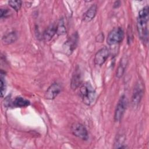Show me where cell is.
Listing matches in <instances>:
<instances>
[{
    "mask_svg": "<svg viewBox=\"0 0 149 149\" xmlns=\"http://www.w3.org/2000/svg\"><path fill=\"white\" fill-rule=\"evenodd\" d=\"M55 34H56V24H50L44 31L43 33V38L45 41H49Z\"/></svg>",
    "mask_w": 149,
    "mask_h": 149,
    "instance_id": "obj_12",
    "label": "cell"
},
{
    "mask_svg": "<svg viewBox=\"0 0 149 149\" xmlns=\"http://www.w3.org/2000/svg\"><path fill=\"white\" fill-rule=\"evenodd\" d=\"M79 40V36L77 33H74L72 34L65 42L63 45V51L68 55H71L76 49Z\"/></svg>",
    "mask_w": 149,
    "mask_h": 149,
    "instance_id": "obj_4",
    "label": "cell"
},
{
    "mask_svg": "<svg viewBox=\"0 0 149 149\" xmlns=\"http://www.w3.org/2000/svg\"><path fill=\"white\" fill-rule=\"evenodd\" d=\"M143 87L140 82L137 83L133 90L132 95V104L134 107L137 106L141 100L143 96Z\"/></svg>",
    "mask_w": 149,
    "mask_h": 149,
    "instance_id": "obj_9",
    "label": "cell"
},
{
    "mask_svg": "<svg viewBox=\"0 0 149 149\" xmlns=\"http://www.w3.org/2000/svg\"><path fill=\"white\" fill-rule=\"evenodd\" d=\"M71 131L74 136L83 140H86L88 138L87 129L83 125L80 123H74L72 125Z\"/></svg>",
    "mask_w": 149,
    "mask_h": 149,
    "instance_id": "obj_6",
    "label": "cell"
},
{
    "mask_svg": "<svg viewBox=\"0 0 149 149\" xmlns=\"http://www.w3.org/2000/svg\"><path fill=\"white\" fill-rule=\"evenodd\" d=\"M17 40V34L15 31H10L5 34L2 41L4 44H10L14 42Z\"/></svg>",
    "mask_w": 149,
    "mask_h": 149,
    "instance_id": "obj_15",
    "label": "cell"
},
{
    "mask_svg": "<svg viewBox=\"0 0 149 149\" xmlns=\"http://www.w3.org/2000/svg\"><path fill=\"white\" fill-rule=\"evenodd\" d=\"M66 33V30L65 26V23L63 20L61 19L56 24V34L58 36H62L65 34Z\"/></svg>",
    "mask_w": 149,
    "mask_h": 149,
    "instance_id": "obj_16",
    "label": "cell"
},
{
    "mask_svg": "<svg viewBox=\"0 0 149 149\" xmlns=\"http://www.w3.org/2000/svg\"><path fill=\"white\" fill-rule=\"evenodd\" d=\"M0 17L1 18H2L3 17H5L7 14H8V10L6 9H0Z\"/></svg>",
    "mask_w": 149,
    "mask_h": 149,
    "instance_id": "obj_19",
    "label": "cell"
},
{
    "mask_svg": "<svg viewBox=\"0 0 149 149\" xmlns=\"http://www.w3.org/2000/svg\"><path fill=\"white\" fill-rule=\"evenodd\" d=\"M127 105V99L125 95H123L119 98L118 102L116 105L115 113H114V120L115 122H119L126 109Z\"/></svg>",
    "mask_w": 149,
    "mask_h": 149,
    "instance_id": "obj_5",
    "label": "cell"
},
{
    "mask_svg": "<svg viewBox=\"0 0 149 149\" xmlns=\"http://www.w3.org/2000/svg\"><path fill=\"white\" fill-rule=\"evenodd\" d=\"M81 72L79 68L77 67L73 74L71 80V88L73 90H75L81 85Z\"/></svg>",
    "mask_w": 149,
    "mask_h": 149,
    "instance_id": "obj_11",
    "label": "cell"
},
{
    "mask_svg": "<svg viewBox=\"0 0 149 149\" xmlns=\"http://www.w3.org/2000/svg\"><path fill=\"white\" fill-rule=\"evenodd\" d=\"M97 12V6L96 4L92 5L83 15V21L89 22L91 21L96 15Z\"/></svg>",
    "mask_w": 149,
    "mask_h": 149,
    "instance_id": "obj_10",
    "label": "cell"
},
{
    "mask_svg": "<svg viewBox=\"0 0 149 149\" xmlns=\"http://www.w3.org/2000/svg\"><path fill=\"white\" fill-rule=\"evenodd\" d=\"M22 1L20 0L17 1H9L8 4L9 5L13 8L15 11L17 12L20 10L21 6H22Z\"/></svg>",
    "mask_w": 149,
    "mask_h": 149,
    "instance_id": "obj_18",
    "label": "cell"
},
{
    "mask_svg": "<svg viewBox=\"0 0 149 149\" xmlns=\"http://www.w3.org/2000/svg\"><path fill=\"white\" fill-rule=\"evenodd\" d=\"M104 40V35L102 33H100L98 36L96 37V41L98 42H102Z\"/></svg>",
    "mask_w": 149,
    "mask_h": 149,
    "instance_id": "obj_20",
    "label": "cell"
},
{
    "mask_svg": "<svg viewBox=\"0 0 149 149\" xmlns=\"http://www.w3.org/2000/svg\"><path fill=\"white\" fill-rule=\"evenodd\" d=\"M0 80H1V97H3L6 91V82L5 80V76L3 74V72L2 70L1 71Z\"/></svg>",
    "mask_w": 149,
    "mask_h": 149,
    "instance_id": "obj_17",
    "label": "cell"
},
{
    "mask_svg": "<svg viewBox=\"0 0 149 149\" xmlns=\"http://www.w3.org/2000/svg\"><path fill=\"white\" fill-rule=\"evenodd\" d=\"M61 91V87L60 84L57 83H54L47 88L45 94V98L48 100L54 99L59 94Z\"/></svg>",
    "mask_w": 149,
    "mask_h": 149,
    "instance_id": "obj_8",
    "label": "cell"
},
{
    "mask_svg": "<svg viewBox=\"0 0 149 149\" xmlns=\"http://www.w3.org/2000/svg\"><path fill=\"white\" fill-rule=\"evenodd\" d=\"M11 105L14 107H26L30 104V102L29 100L21 97H16L12 102Z\"/></svg>",
    "mask_w": 149,
    "mask_h": 149,
    "instance_id": "obj_13",
    "label": "cell"
},
{
    "mask_svg": "<svg viewBox=\"0 0 149 149\" xmlns=\"http://www.w3.org/2000/svg\"><path fill=\"white\" fill-rule=\"evenodd\" d=\"M127 62V58L125 57H123L122 59H120L119 65L116 72V76L117 78L119 79L123 76L126 67Z\"/></svg>",
    "mask_w": 149,
    "mask_h": 149,
    "instance_id": "obj_14",
    "label": "cell"
},
{
    "mask_svg": "<svg viewBox=\"0 0 149 149\" xmlns=\"http://www.w3.org/2000/svg\"><path fill=\"white\" fill-rule=\"evenodd\" d=\"M110 54L109 49L106 47H104L99 49L95 54L94 62L95 65L98 66L102 65L107 61Z\"/></svg>",
    "mask_w": 149,
    "mask_h": 149,
    "instance_id": "obj_7",
    "label": "cell"
},
{
    "mask_svg": "<svg viewBox=\"0 0 149 149\" xmlns=\"http://www.w3.org/2000/svg\"><path fill=\"white\" fill-rule=\"evenodd\" d=\"M148 15L149 8L148 6H146L139 11L137 19V29L139 36L145 44H147L148 41Z\"/></svg>",
    "mask_w": 149,
    "mask_h": 149,
    "instance_id": "obj_1",
    "label": "cell"
},
{
    "mask_svg": "<svg viewBox=\"0 0 149 149\" xmlns=\"http://www.w3.org/2000/svg\"><path fill=\"white\" fill-rule=\"evenodd\" d=\"M80 95L84 104L87 105H91L96 97L95 91L90 83L86 82L80 86Z\"/></svg>",
    "mask_w": 149,
    "mask_h": 149,
    "instance_id": "obj_2",
    "label": "cell"
},
{
    "mask_svg": "<svg viewBox=\"0 0 149 149\" xmlns=\"http://www.w3.org/2000/svg\"><path fill=\"white\" fill-rule=\"evenodd\" d=\"M124 32L120 27L113 28L108 34L107 38V43L109 45H113L120 43L123 39Z\"/></svg>",
    "mask_w": 149,
    "mask_h": 149,
    "instance_id": "obj_3",
    "label": "cell"
}]
</instances>
